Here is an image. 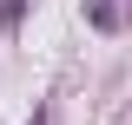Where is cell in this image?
I'll list each match as a JSON object with an SVG mask.
<instances>
[{
  "label": "cell",
  "instance_id": "obj_1",
  "mask_svg": "<svg viewBox=\"0 0 132 125\" xmlns=\"http://www.w3.org/2000/svg\"><path fill=\"white\" fill-rule=\"evenodd\" d=\"M86 20H93L99 33H119L132 20V0H86Z\"/></svg>",
  "mask_w": 132,
  "mask_h": 125
},
{
  "label": "cell",
  "instance_id": "obj_2",
  "mask_svg": "<svg viewBox=\"0 0 132 125\" xmlns=\"http://www.w3.org/2000/svg\"><path fill=\"white\" fill-rule=\"evenodd\" d=\"M33 125H46V119H40V112H33Z\"/></svg>",
  "mask_w": 132,
  "mask_h": 125
}]
</instances>
